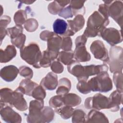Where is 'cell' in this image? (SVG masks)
I'll return each instance as SVG.
<instances>
[{
  "label": "cell",
  "instance_id": "1",
  "mask_svg": "<svg viewBox=\"0 0 123 123\" xmlns=\"http://www.w3.org/2000/svg\"><path fill=\"white\" fill-rule=\"evenodd\" d=\"M109 24V18L98 11H95L88 18L87 26L83 35L89 37L100 36L101 31Z\"/></svg>",
  "mask_w": 123,
  "mask_h": 123
},
{
  "label": "cell",
  "instance_id": "2",
  "mask_svg": "<svg viewBox=\"0 0 123 123\" xmlns=\"http://www.w3.org/2000/svg\"><path fill=\"white\" fill-rule=\"evenodd\" d=\"M20 56L26 62L36 68H40V61L42 53L39 46L35 43H31L20 49Z\"/></svg>",
  "mask_w": 123,
  "mask_h": 123
},
{
  "label": "cell",
  "instance_id": "3",
  "mask_svg": "<svg viewBox=\"0 0 123 123\" xmlns=\"http://www.w3.org/2000/svg\"><path fill=\"white\" fill-rule=\"evenodd\" d=\"M91 78L87 84L91 91L106 93L112 88V81L107 72H102Z\"/></svg>",
  "mask_w": 123,
  "mask_h": 123
},
{
  "label": "cell",
  "instance_id": "4",
  "mask_svg": "<svg viewBox=\"0 0 123 123\" xmlns=\"http://www.w3.org/2000/svg\"><path fill=\"white\" fill-rule=\"evenodd\" d=\"M111 72H122L123 49L119 46H112L110 48L109 60L107 62Z\"/></svg>",
  "mask_w": 123,
  "mask_h": 123
},
{
  "label": "cell",
  "instance_id": "5",
  "mask_svg": "<svg viewBox=\"0 0 123 123\" xmlns=\"http://www.w3.org/2000/svg\"><path fill=\"white\" fill-rule=\"evenodd\" d=\"M43 100L36 99L30 102L29 113L26 118L28 123H43L42 109Z\"/></svg>",
  "mask_w": 123,
  "mask_h": 123
},
{
  "label": "cell",
  "instance_id": "6",
  "mask_svg": "<svg viewBox=\"0 0 123 123\" xmlns=\"http://www.w3.org/2000/svg\"><path fill=\"white\" fill-rule=\"evenodd\" d=\"M87 109H94L98 110L108 109L109 98L100 93L95 94L93 97L87 98L84 103Z\"/></svg>",
  "mask_w": 123,
  "mask_h": 123
},
{
  "label": "cell",
  "instance_id": "7",
  "mask_svg": "<svg viewBox=\"0 0 123 123\" xmlns=\"http://www.w3.org/2000/svg\"><path fill=\"white\" fill-rule=\"evenodd\" d=\"M100 36L112 46L122 42L123 40L121 32L112 27L104 28Z\"/></svg>",
  "mask_w": 123,
  "mask_h": 123
},
{
  "label": "cell",
  "instance_id": "8",
  "mask_svg": "<svg viewBox=\"0 0 123 123\" xmlns=\"http://www.w3.org/2000/svg\"><path fill=\"white\" fill-rule=\"evenodd\" d=\"M123 1L121 0H112L110 4H107L109 16L116 21L121 27L123 24Z\"/></svg>",
  "mask_w": 123,
  "mask_h": 123
},
{
  "label": "cell",
  "instance_id": "9",
  "mask_svg": "<svg viewBox=\"0 0 123 123\" xmlns=\"http://www.w3.org/2000/svg\"><path fill=\"white\" fill-rule=\"evenodd\" d=\"M90 49L95 58L104 62L109 61L108 51L101 41L99 40L94 41L90 45Z\"/></svg>",
  "mask_w": 123,
  "mask_h": 123
},
{
  "label": "cell",
  "instance_id": "10",
  "mask_svg": "<svg viewBox=\"0 0 123 123\" xmlns=\"http://www.w3.org/2000/svg\"><path fill=\"white\" fill-rule=\"evenodd\" d=\"M12 107L10 105L0 101V115L1 118L7 123H21L22 120L21 116L14 111Z\"/></svg>",
  "mask_w": 123,
  "mask_h": 123
},
{
  "label": "cell",
  "instance_id": "11",
  "mask_svg": "<svg viewBox=\"0 0 123 123\" xmlns=\"http://www.w3.org/2000/svg\"><path fill=\"white\" fill-rule=\"evenodd\" d=\"M85 22L84 18L81 14L76 15L73 20H67L68 28L64 36L69 37L74 35L76 32L83 28Z\"/></svg>",
  "mask_w": 123,
  "mask_h": 123
},
{
  "label": "cell",
  "instance_id": "12",
  "mask_svg": "<svg viewBox=\"0 0 123 123\" xmlns=\"http://www.w3.org/2000/svg\"><path fill=\"white\" fill-rule=\"evenodd\" d=\"M68 71L76 76L78 81H87V79L84 74V67L76 60H73L67 65Z\"/></svg>",
  "mask_w": 123,
  "mask_h": 123
},
{
  "label": "cell",
  "instance_id": "13",
  "mask_svg": "<svg viewBox=\"0 0 123 123\" xmlns=\"http://www.w3.org/2000/svg\"><path fill=\"white\" fill-rule=\"evenodd\" d=\"M24 93L18 87L13 92L12 107H15L20 111H25L27 105L25 99L24 98Z\"/></svg>",
  "mask_w": 123,
  "mask_h": 123
},
{
  "label": "cell",
  "instance_id": "14",
  "mask_svg": "<svg viewBox=\"0 0 123 123\" xmlns=\"http://www.w3.org/2000/svg\"><path fill=\"white\" fill-rule=\"evenodd\" d=\"M123 92L117 90L114 91L109 98L108 109L111 111L115 112L120 109V105L122 103Z\"/></svg>",
  "mask_w": 123,
  "mask_h": 123
},
{
  "label": "cell",
  "instance_id": "15",
  "mask_svg": "<svg viewBox=\"0 0 123 123\" xmlns=\"http://www.w3.org/2000/svg\"><path fill=\"white\" fill-rule=\"evenodd\" d=\"M40 85L47 90H52L55 89L58 85L57 75L52 72L49 73L41 80Z\"/></svg>",
  "mask_w": 123,
  "mask_h": 123
},
{
  "label": "cell",
  "instance_id": "16",
  "mask_svg": "<svg viewBox=\"0 0 123 123\" xmlns=\"http://www.w3.org/2000/svg\"><path fill=\"white\" fill-rule=\"evenodd\" d=\"M19 73V69L14 65H11L2 68L0 70L1 77L6 82L14 80Z\"/></svg>",
  "mask_w": 123,
  "mask_h": 123
},
{
  "label": "cell",
  "instance_id": "17",
  "mask_svg": "<svg viewBox=\"0 0 123 123\" xmlns=\"http://www.w3.org/2000/svg\"><path fill=\"white\" fill-rule=\"evenodd\" d=\"M62 38L55 34L47 40V50L59 55V51L61 49Z\"/></svg>",
  "mask_w": 123,
  "mask_h": 123
},
{
  "label": "cell",
  "instance_id": "18",
  "mask_svg": "<svg viewBox=\"0 0 123 123\" xmlns=\"http://www.w3.org/2000/svg\"><path fill=\"white\" fill-rule=\"evenodd\" d=\"M85 76L88 78L89 76L98 74L101 73L107 72L108 67L105 64L102 65H89L84 66Z\"/></svg>",
  "mask_w": 123,
  "mask_h": 123
},
{
  "label": "cell",
  "instance_id": "19",
  "mask_svg": "<svg viewBox=\"0 0 123 123\" xmlns=\"http://www.w3.org/2000/svg\"><path fill=\"white\" fill-rule=\"evenodd\" d=\"M74 54L75 60L78 62H87L91 59V56L87 51L85 45L76 46Z\"/></svg>",
  "mask_w": 123,
  "mask_h": 123
},
{
  "label": "cell",
  "instance_id": "20",
  "mask_svg": "<svg viewBox=\"0 0 123 123\" xmlns=\"http://www.w3.org/2000/svg\"><path fill=\"white\" fill-rule=\"evenodd\" d=\"M16 55V50L15 47L13 45H8L5 49V50H3L2 49H0V62L5 63L9 62Z\"/></svg>",
  "mask_w": 123,
  "mask_h": 123
},
{
  "label": "cell",
  "instance_id": "21",
  "mask_svg": "<svg viewBox=\"0 0 123 123\" xmlns=\"http://www.w3.org/2000/svg\"><path fill=\"white\" fill-rule=\"evenodd\" d=\"M37 85V83L32 81L30 79L26 78L22 80L19 87L23 92L24 94L31 96L33 90Z\"/></svg>",
  "mask_w": 123,
  "mask_h": 123
},
{
  "label": "cell",
  "instance_id": "22",
  "mask_svg": "<svg viewBox=\"0 0 123 123\" xmlns=\"http://www.w3.org/2000/svg\"><path fill=\"white\" fill-rule=\"evenodd\" d=\"M87 122L96 123H109L108 119L104 114L98 111L91 110L88 114Z\"/></svg>",
  "mask_w": 123,
  "mask_h": 123
},
{
  "label": "cell",
  "instance_id": "23",
  "mask_svg": "<svg viewBox=\"0 0 123 123\" xmlns=\"http://www.w3.org/2000/svg\"><path fill=\"white\" fill-rule=\"evenodd\" d=\"M64 105L70 107H75L81 102V98L77 95L73 93L67 94L62 96Z\"/></svg>",
  "mask_w": 123,
  "mask_h": 123
},
{
  "label": "cell",
  "instance_id": "24",
  "mask_svg": "<svg viewBox=\"0 0 123 123\" xmlns=\"http://www.w3.org/2000/svg\"><path fill=\"white\" fill-rule=\"evenodd\" d=\"M58 55H55L48 50H44L42 53V57L40 61L39 65L40 67L47 68L51 64L52 61H54L58 58Z\"/></svg>",
  "mask_w": 123,
  "mask_h": 123
},
{
  "label": "cell",
  "instance_id": "25",
  "mask_svg": "<svg viewBox=\"0 0 123 123\" xmlns=\"http://www.w3.org/2000/svg\"><path fill=\"white\" fill-rule=\"evenodd\" d=\"M71 87L70 80L67 78H62L59 80V86L56 91L58 95L63 96L68 93Z\"/></svg>",
  "mask_w": 123,
  "mask_h": 123
},
{
  "label": "cell",
  "instance_id": "26",
  "mask_svg": "<svg viewBox=\"0 0 123 123\" xmlns=\"http://www.w3.org/2000/svg\"><path fill=\"white\" fill-rule=\"evenodd\" d=\"M67 28L68 24L63 19H57L53 23V30L56 34L64 36Z\"/></svg>",
  "mask_w": 123,
  "mask_h": 123
},
{
  "label": "cell",
  "instance_id": "27",
  "mask_svg": "<svg viewBox=\"0 0 123 123\" xmlns=\"http://www.w3.org/2000/svg\"><path fill=\"white\" fill-rule=\"evenodd\" d=\"M85 1L72 0L70 1V6L72 10L74 16L78 14H83L85 13V8L84 3Z\"/></svg>",
  "mask_w": 123,
  "mask_h": 123
},
{
  "label": "cell",
  "instance_id": "28",
  "mask_svg": "<svg viewBox=\"0 0 123 123\" xmlns=\"http://www.w3.org/2000/svg\"><path fill=\"white\" fill-rule=\"evenodd\" d=\"M13 92L9 88H3L0 89V101L12 107Z\"/></svg>",
  "mask_w": 123,
  "mask_h": 123
},
{
  "label": "cell",
  "instance_id": "29",
  "mask_svg": "<svg viewBox=\"0 0 123 123\" xmlns=\"http://www.w3.org/2000/svg\"><path fill=\"white\" fill-rule=\"evenodd\" d=\"M74 54L73 51H62L59 53L58 60L65 65H69L74 60Z\"/></svg>",
  "mask_w": 123,
  "mask_h": 123
},
{
  "label": "cell",
  "instance_id": "30",
  "mask_svg": "<svg viewBox=\"0 0 123 123\" xmlns=\"http://www.w3.org/2000/svg\"><path fill=\"white\" fill-rule=\"evenodd\" d=\"M55 111L60 115L64 119H67L70 118L74 112V109L72 107L64 105L61 108L54 109Z\"/></svg>",
  "mask_w": 123,
  "mask_h": 123
},
{
  "label": "cell",
  "instance_id": "31",
  "mask_svg": "<svg viewBox=\"0 0 123 123\" xmlns=\"http://www.w3.org/2000/svg\"><path fill=\"white\" fill-rule=\"evenodd\" d=\"M87 117L85 112L81 109H76L72 114L73 123H83L86 122Z\"/></svg>",
  "mask_w": 123,
  "mask_h": 123
},
{
  "label": "cell",
  "instance_id": "32",
  "mask_svg": "<svg viewBox=\"0 0 123 123\" xmlns=\"http://www.w3.org/2000/svg\"><path fill=\"white\" fill-rule=\"evenodd\" d=\"M54 117V112L51 108L44 107L42 109L43 123L51 122Z\"/></svg>",
  "mask_w": 123,
  "mask_h": 123
},
{
  "label": "cell",
  "instance_id": "33",
  "mask_svg": "<svg viewBox=\"0 0 123 123\" xmlns=\"http://www.w3.org/2000/svg\"><path fill=\"white\" fill-rule=\"evenodd\" d=\"M27 19V15L25 11L20 10L16 12L14 15V21L16 25L24 24Z\"/></svg>",
  "mask_w": 123,
  "mask_h": 123
},
{
  "label": "cell",
  "instance_id": "34",
  "mask_svg": "<svg viewBox=\"0 0 123 123\" xmlns=\"http://www.w3.org/2000/svg\"><path fill=\"white\" fill-rule=\"evenodd\" d=\"M46 96L44 88L40 85H37L33 90L31 96L36 99L43 100Z\"/></svg>",
  "mask_w": 123,
  "mask_h": 123
},
{
  "label": "cell",
  "instance_id": "35",
  "mask_svg": "<svg viewBox=\"0 0 123 123\" xmlns=\"http://www.w3.org/2000/svg\"><path fill=\"white\" fill-rule=\"evenodd\" d=\"M49 105L54 109L61 108L64 105L62 100V96L58 95L52 97L49 100Z\"/></svg>",
  "mask_w": 123,
  "mask_h": 123
},
{
  "label": "cell",
  "instance_id": "36",
  "mask_svg": "<svg viewBox=\"0 0 123 123\" xmlns=\"http://www.w3.org/2000/svg\"><path fill=\"white\" fill-rule=\"evenodd\" d=\"M113 82L117 90L123 92V74L122 72H116L114 73L113 76Z\"/></svg>",
  "mask_w": 123,
  "mask_h": 123
},
{
  "label": "cell",
  "instance_id": "37",
  "mask_svg": "<svg viewBox=\"0 0 123 123\" xmlns=\"http://www.w3.org/2000/svg\"><path fill=\"white\" fill-rule=\"evenodd\" d=\"M6 30L7 35L11 37V39H12L15 38L23 33V27L22 26V25H16L13 27L9 28Z\"/></svg>",
  "mask_w": 123,
  "mask_h": 123
},
{
  "label": "cell",
  "instance_id": "38",
  "mask_svg": "<svg viewBox=\"0 0 123 123\" xmlns=\"http://www.w3.org/2000/svg\"><path fill=\"white\" fill-rule=\"evenodd\" d=\"M11 18L9 16L4 15L0 18V37H4L7 35V30L5 29L7 25L10 23Z\"/></svg>",
  "mask_w": 123,
  "mask_h": 123
},
{
  "label": "cell",
  "instance_id": "39",
  "mask_svg": "<svg viewBox=\"0 0 123 123\" xmlns=\"http://www.w3.org/2000/svg\"><path fill=\"white\" fill-rule=\"evenodd\" d=\"M26 39V36L22 33L15 38L11 39V42L17 48L21 49L24 47V44Z\"/></svg>",
  "mask_w": 123,
  "mask_h": 123
},
{
  "label": "cell",
  "instance_id": "40",
  "mask_svg": "<svg viewBox=\"0 0 123 123\" xmlns=\"http://www.w3.org/2000/svg\"><path fill=\"white\" fill-rule=\"evenodd\" d=\"M38 23L35 19L30 18L27 20L24 24L25 29L28 32L35 31L37 28Z\"/></svg>",
  "mask_w": 123,
  "mask_h": 123
},
{
  "label": "cell",
  "instance_id": "41",
  "mask_svg": "<svg viewBox=\"0 0 123 123\" xmlns=\"http://www.w3.org/2000/svg\"><path fill=\"white\" fill-rule=\"evenodd\" d=\"M76 88L81 93L86 94L91 92L86 81H80L76 85Z\"/></svg>",
  "mask_w": 123,
  "mask_h": 123
},
{
  "label": "cell",
  "instance_id": "42",
  "mask_svg": "<svg viewBox=\"0 0 123 123\" xmlns=\"http://www.w3.org/2000/svg\"><path fill=\"white\" fill-rule=\"evenodd\" d=\"M19 73L21 76L27 79H31L33 75V72L31 69L25 66L20 67L19 69Z\"/></svg>",
  "mask_w": 123,
  "mask_h": 123
},
{
  "label": "cell",
  "instance_id": "43",
  "mask_svg": "<svg viewBox=\"0 0 123 123\" xmlns=\"http://www.w3.org/2000/svg\"><path fill=\"white\" fill-rule=\"evenodd\" d=\"M72 41L70 37H64L62 38V41L61 46L63 51H70L72 49Z\"/></svg>",
  "mask_w": 123,
  "mask_h": 123
},
{
  "label": "cell",
  "instance_id": "44",
  "mask_svg": "<svg viewBox=\"0 0 123 123\" xmlns=\"http://www.w3.org/2000/svg\"><path fill=\"white\" fill-rule=\"evenodd\" d=\"M62 8H63L59 5L57 0L52 2L48 5V10L49 12L54 15L58 14Z\"/></svg>",
  "mask_w": 123,
  "mask_h": 123
},
{
  "label": "cell",
  "instance_id": "45",
  "mask_svg": "<svg viewBox=\"0 0 123 123\" xmlns=\"http://www.w3.org/2000/svg\"><path fill=\"white\" fill-rule=\"evenodd\" d=\"M58 15L59 16L65 19L68 18H72L74 16L72 10L69 5L67 7H64L62 8L59 12Z\"/></svg>",
  "mask_w": 123,
  "mask_h": 123
},
{
  "label": "cell",
  "instance_id": "46",
  "mask_svg": "<svg viewBox=\"0 0 123 123\" xmlns=\"http://www.w3.org/2000/svg\"><path fill=\"white\" fill-rule=\"evenodd\" d=\"M63 69L62 64L59 61H54L51 64V69L54 73L61 74L63 72Z\"/></svg>",
  "mask_w": 123,
  "mask_h": 123
},
{
  "label": "cell",
  "instance_id": "47",
  "mask_svg": "<svg viewBox=\"0 0 123 123\" xmlns=\"http://www.w3.org/2000/svg\"><path fill=\"white\" fill-rule=\"evenodd\" d=\"M54 34L55 33L52 32H50L48 30H45L40 33V38L41 40L44 41H47V40Z\"/></svg>",
  "mask_w": 123,
  "mask_h": 123
},
{
  "label": "cell",
  "instance_id": "48",
  "mask_svg": "<svg viewBox=\"0 0 123 123\" xmlns=\"http://www.w3.org/2000/svg\"><path fill=\"white\" fill-rule=\"evenodd\" d=\"M87 41V38L84 35H82L76 37L75 40V43L76 46L80 45H85L86 44Z\"/></svg>",
  "mask_w": 123,
  "mask_h": 123
},
{
  "label": "cell",
  "instance_id": "49",
  "mask_svg": "<svg viewBox=\"0 0 123 123\" xmlns=\"http://www.w3.org/2000/svg\"><path fill=\"white\" fill-rule=\"evenodd\" d=\"M59 5L62 8H64V6L70 3V0H60V1H57Z\"/></svg>",
  "mask_w": 123,
  "mask_h": 123
},
{
  "label": "cell",
  "instance_id": "50",
  "mask_svg": "<svg viewBox=\"0 0 123 123\" xmlns=\"http://www.w3.org/2000/svg\"><path fill=\"white\" fill-rule=\"evenodd\" d=\"M34 2V1H23V2L25 3V4H30L33 3Z\"/></svg>",
  "mask_w": 123,
  "mask_h": 123
}]
</instances>
